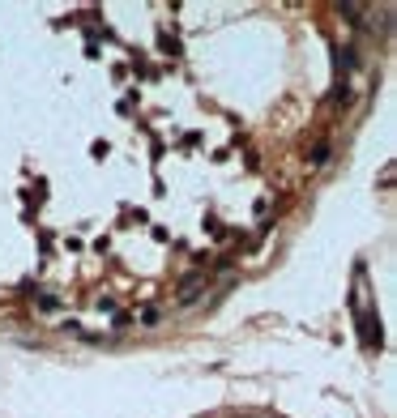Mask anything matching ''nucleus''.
Returning <instances> with one entry per match:
<instances>
[{
    "label": "nucleus",
    "instance_id": "f257e3e1",
    "mask_svg": "<svg viewBox=\"0 0 397 418\" xmlns=\"http://www.w3.org/2000/svg\"><path fill=\"white\" fill-rule=\"evenodd\" d=\"M201 291H205V278H184L180 282V303H193Z\"/></svg>",
    "mask_w": 397,
    "mask_h": 418
}]
</instances>
